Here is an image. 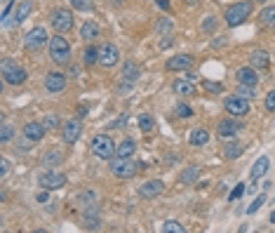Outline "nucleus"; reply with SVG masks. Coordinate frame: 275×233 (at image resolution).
Instances as JSON below:
<instances>
[{"instance_id":"nucleus-1","label":"nucleus","mask_w":275,"mask_h":233,"mask_svg":"<svg viewBox=\"0 0 275 233\" xmlns=\"http://www.w3.org/2000/svg\"><path fill=\"white\" fill-rule=\"evenodd\" d=\"M252 14V2L249 0H242V2H235V5H231V7L226 9V24L228 26H240V24H245L247 21V17Z\"/></svg>"},{"instance_id":"nucleus-2","label":"nucleus","mask_w":275,"mask_h":233,"mask_svg":"<svg viewBox=\"0 0 275 233\" xmlns=\"http://www.w3.org/2000/svg\"><path fill=\"white\" fill-rule=\"evenodd\" d=\"M0 73H2V80L7 82V85H21V82L26 80L24 66H19V64L12 62V59H2V64H0Z\"/></svg>"},{"instance_id":"nucleus-3","label":"nucleus","mask_w":275,"mask_h":233,"mask_svg":"<svg viewBox=\"0 0 275 233\" xmlns=\"http://www.w3.org/2000/svg\"><path fill=\"white\" fill-rule=\"evenodd\" d=\"M116 142L111 139L108 135H97L94 137V142H92V153L101 158V160H111L113 155H116Z\"/></svg>"},{"instance_id":"nucleus-4","label":"nucleus","mask_w":275,"mask_h":233,"mask_svg":"<svg viewBox=\"0 0 275 233\" xmlns=\"http://www.w3.org/2000/svg\"><path fill=\"white\" fill-rule=\"evenodd\" d=\"M50 57H52L54 64H69V59H71V45H69V40L62 36H54L50 40Z\"/></svg>"},{"instance_id":"nucleus-5","label":"nucleus","mask_w":275,"mask_h":233,"mask_svg":"<svg viewBox=\"0 0 275 233\" xmlns=\"http://www.w3.org/2000/svg\"><path fill=\"white\" fill-rule=\"evenodd\" d=\"M50 24L54 26V31H59V33H66V31H71L73 28V14L69 9H54L52 14H50Z\"/></svg>"},{"instance_id":"nucleus-6","label":"nucleus","mask_w":275,"mask_h":233,"mask_svg":"<svg viewBox=\"0 0 275 233\" xmlns=\"http://www.w3.org/2000/svg\"><path fill=\"white\" fill-rule=\"evenodd\" d=\"M38 184L47 191H57V188H64L66 186V174L62 172H54V170H47L38 177Z\"/></svg>"},{"instance_id":"nucleus-7","label":"nucleus","mask_w":275,"mask_h":233,"mask_svg":"<svg viewBox=\"0 0 275 233\" xmlns=\"http://www.w3.org/2000/svg\"><path fill=\"white\" fill-rule=\"evenodd\" d=\"M111 172L116 174L118 179H132L137 174V165H134L130 158H116L111 162Z\"/></svg>"},{"instance_id":"nucleus-8","label":"nucleus","mask_w":275,"mask_h":233,"mask_svg":"<svg viewBox=\"0 0 275 233\" xmlns=\"http://www.w3.org/2000/svg\"><path fill=\"white\" fill-rule=\"evenodd\" d=\"M226 111H228L231 116H235V118L247 116V113H249V99L240 97V94L228 97V99H226Z\"/></svg>"},{"instance_id":"nucleus-9","label":"nucleus","mask_w":275,"mask_h":233,"mask_svg":"<svg viewBox=\"0 0 275 233\" xmlns=\"http://www.w3.org/2000/svg\"><path fill=\"white\" fill-rule=\"evenodd\" d=\"M120 62V50H118L116 45H104L101 50H99V64L104 66V69H113L116 64Z\"/></svg>"},{"instance_id":"nucleus-10","label":"nucleus","mask_w":275,"mask_h":233,"mask_svg":"<svg viewBox=\"0 0 275 233\" xmlns=\"http://www.w3.org/2000/svg\"><path fill=\"white\" fill-rule=\"evenodd\" d=\"M47 43V33H45V28H33V31H28L26 36V50L28 52H38L40 47Z\"/></svg>"},{"instance_id":"nucleus-11","label":"nucleus","mask_w":275,"mask_h":233,"mask_svg":"<svg viewBox=\"0 0 275 233\" xmlns=\"http://www.w3.org/2000/svg\"><path fill=\"white\" fill-rule=\"evenodd\" d=\"M80 132H82V125H80V120H69V123H64L62 127V137L66 144H75L80 139Z\"/></svg>"},{"instance_id":"nucleus-12","label":"nucleus","mask_w":275,"mask_h":233,"mask_svg":"<svg viewBox=\"0 0 275 233\" xmlns=\"http://www.w3.org/2000/svg\"><path fill=\"white\" fill-rule=\"evenodd\" d=\"M165 191V184L160 179H151V181H143L141 184V188H139V193H141V198H158L160 193Z\"/></svg>"},{"instance_id":"nucleus-13","label":"nucleus","mask_w":275,"mask_h":233,"mask_svg":"<svg viewBox=\"0 0 275 233\" xmlns=\"http://www.w3.org/2000/svg\"><path fill=\"white\" fill-rule=\"evenodd\" d=\"M66 87V78H64L62 73H47V78H45V90L57 94V92H64Z\"/></svg>"},{"instance_id":"nucleus-14","label":"nucleus","mask_w":275,"mask_h":233,"mask_svg":"<svg viewBox=\"0 0 275 233\" xmlns=\"http://www.w3.org/2000/svg\"><path fill=\"white\" fill-rule=\"evenodd\" d=\"M191 64H193L191 54H177V57L167 59V71H186V69H191Z\"/></svg>"},{"instance_id":"nucleus-15","label":"nucleus","mask_w":275,"mask_h":233,"mask_svg":"<svg viewBox=\"0 0 275 233\" xmlns=\"http://www.w3.org/2000/svg\"><path fill=\"white\" fill-rule=\"evenodd\" d=\"M45 132H47V127L43 123H26L24 125V137H28L31 142H40L45 137Z\"/></svg>"},{"instance_id":"nucleus-16","label":"nucleus","mask_w":275,"mask_h":233,"mask_svg":"<svg viewBox=\"0 0 275 233\" xmlns=\"http://www.w3.org/2000/svg\"><path fill=\"white\" fill-rule=\"evenodd\" d=\"M240 130H242V125H240V123H235V120H221V123H219V137H221V139L235 137Z\"/></svg>"},{"instance_id":"nucleus-17","label":"nucleus","mask_w":275,"mask_h":233,"mask_svg":"<svg viewBox=\"0 0 275 233\" xmlns=\"http://www.w3.org/2000/svg\"><path fill=\"white\" fill-rule=\"evenodd\" d=\"M249 62L254 69H268V64H271V54L266 50H254V52L249 54Z\"/></svg>"},{"instance_id":"nucleus-18","label":"nucleus","mask_w":275,"mask_h":233,"mask_svg":"<svg viewBox=\"0 0 275 233\" xmlns=\"http://www.w3.org/2000/svg\"><path fill=\"white\" fill-rule=\"evenodd\" d=\"M238 82L240 85H257L259 82V76L254 73V69H249V66H245V69H240L238 71Z\"/></svg>"},{"instance_id":"nucleus-19","label":"nucleus","mask_w":275,"mask_h":233,"mask_svg":"<svg viewBox=\"0 0 275 233\" xmlns=\"http://www.w3.org/2000/svg\"><path fill=\"white\" fill-rule=\"evenodd\" d=\"M268 167H271V160H268L266 155H261L257 162H254V167H252V179L254 181H259L264 174L268 172Z\"/></svg>"},{"instance_id":"nucleus-20","label":"nucleus","mask_w":275,"mask_h":233,"mask_svg":"<svg viewBox=\"0 0 275 233\" xmlns=\"http://www.w3.org/2000/svg\"><path fill=\"white\" fill-rule=\"evenodd\" d=\"M31 9H33V0H21V2L17 5V9H14V21L21 24V21L31 14Z\"/></svg>"},{"instance_id":"nucleus-21","label":"nucleus","mask_w":275,"mask_h":233,"mask_svg":"<svg viewBox=\"0 0 275 233\" xmlns=\"http://www.w3.org/2000/svg\"><path fill=\"white\" fill-rule=\"evenodd\" d=\"M80 38L82 40H94V38H99V24H94V21H85L82 24V28H80Z\"/></svg>"},{"instance_id":"nucleus-22","label":"nucleus","mask_w":275,"mask_h":233,"mask_svg":"<svg viewBox=\"0 0 275 233\" xmlns=\"http://www.w3.org/2000/svg\"><path fill=\"white\" fill-rule=\"evenodd\" d=\"M139 76H141V71H139V66H137L134 62H127L123 66V80L137 82V80H139Z\"/></svg>"},{"instance_id":"nucleus-23","label":"nucleus","mask_w":275,"mask_h":233,"mask_svg":"<svg viewBox=\"0 0 275 233\" xmlns=\"http://www.w3.org/2000/svg\"><path fill=\"white\" fill-rule=\"evenodd\" d=\"M134 151H137V144H134L132 139H125V142L116 149V158H132Z\"/></svg>"},{"instance_id":"nucleus-24","label":"nucleus","mask_w":275,"mask_h":233,"mask_svg":"<svg viewBox=\"0 0 275 233\" xmlns=\"http://www.w3.org/2000/svg\"><path fill=\"white\" fill-rule=\"evenodd\" d=\"M188 142L193 144V146H205V144L209 142V132L203 130V127H196V130L191 132V137H188Z\"/></svg>"},{"instance_id":"nucleus-25","label":"nucleus","mask_w":275,"mask_h":233,"mask_svg":"<svg viewBox=\"0 0 275 233\" xmlns=\"http://www.w3.org/2000/svg\"><path fill=\"white\" fill-rule=\"evenodd\" d=\"M242 155V144L238 142H231L223 146V158H228V160H235V158H240Z\"/></svg>"},{"instance_id":"nucleus-26","label":"nucleus","mask_w":275,"mask_h":233,"mask_svg":"<svg viewBox=\"0 0 275 233\" xmlns=\"http://www.w3.org/2000/svg\"><path fill=\"white\" fill-rule=\"evenodd\" d=\"M172 90L177 92V94H186V97H191V94H196V87L191 85V80H174V85H172Z\"/></svg>"},{"instance_id":"nucleus-27","label":"nucleus","mask_w":275,"mask_h":233,"mask_svg":"<svg viewBox=\"0 0 275 233\" xmlns=\"http://www.w3.org/2000/svg\"><path fill=\"white\" fill-rule=\"evenodd\" d=\"M62 160H64V155H62L59 151H57V149H52V151H47V153H45L43 165H45V167H57V165H59Z\"/></svg>"},{"instance_id":"nucleus-28","label":"nucleus","mask_w":275,"mask_h":233,"mask_svg":"<svg viewBox=\"0 0 275 233\" xmlns=\"http://www.w3.org/2000/svg\"><path fill=\"white\" fill-rule=\"evenodd\" d=\"M71 7L78 12H89L94 7V0H71Z\"/></svg>"},{"instance_id":"nucleus-29","label":"nucleus","mask_w":275,"mask_h":233,"mask_svg":"<svg viewBox=\"0 0 275 233\" xmlns=\"http://www.w3.org/2000/svg\"><path fill=\"white\" fill-rule=\"evenodd\" d=\"M261 21H264L266 26H275V5L273 7L261 9Z\"/></svg>"},{"instance_id":"nucleus-30","label":"nucleus","mask_w":275,"mask_h":233,"mask_svg":"<svg viewBox=\"0 0 275 233\" xmlns=\"http://www.w3.org/2000/svg\"><path fill=\"white\" fill-rule=\"evenodd\" d=\"M82 59H85V64H87V66L97 64L99 62V50H97V47H87V50H85V54H82Z\"/></svg>"},{"instance_id":"nucleus-31","label":"nucleus","mask_w":275,"mask_h":233,"mask_svg":"<svg viewBox=\"0 0 275 233\" xmlns=\"http://www.w3.org/2000/svg\"><path fill=\"white\" fill-rule=\"evenodd\" d=\"M153 127H155V123H153L151 116H146V113H143V116H139V130H141V132H146V135H148Z\"/></svg>"},{"instance_id":"nucleus-32","label":"nucleus","mask_w":275,"mask_h":233,"mask_svg":"<svg viewBox=\"0 0 275 233\" xmlns=\"http://www.w3.org/2000/svg\"><path fill=\"white\" fill-rule=\"evenodd\" d=\"M43 125L47 127V132H54V130H59V118L54 116V113H50V116H45V120H43Z\"/></svg>"},{"instance_id":"nucleus-33","label":"nucleus","mask_w":275,"mask_h":233,"mask_svg":"<svg viewBox=\"0 0 275 233\" xmlns=\"http://www.w3.org/2000/svg\"><path fill=\"white\" fill-rule=\"evenodd\" d=\"M179 179L184 181V184H193V181L198 179V167H188V170H184Z\"/></svg>"},{"instance_id":"nucleus-34","label":"nucleus","mask_w":275,"mask_h":233,"mask_svg":"<svg viewBox=\"0 0 275 233\" xmlns=\"http://www.w3.org/2000/svg\"><path fill=\"white\" fill-rule=\"evenodd\" d=\"M162 231H165V233H167V231H172V233H186V229L179 224V222L169 219V222H165V224H162Z\"/></svg>"},{"instance_id":"nucleus-35","label":"nucleus","mask_w":275,"mask_h":233,"mask_svg":"<svg viewBox=\"0 0 275 233\" xmlns=\"http://www.w3.org/2000/svg\"><path fill=\"white\" fill-rule=\"evenodd\" d=\"M203 87H205V90H209L212 94H221V92H223L221 82H214V80H203Z\"/></svg>"},{"instance_id":"nucleus-36","label":"nucleus","mask_w":275,"mask_h":233,"mask_svg":"<svg viewBox=\"0 0 275 233\" xmlns=\"http://www.w3.org/2000/svg\"><path fill=\"white\" fill-rule=\"evenodd\" d=\"M12 137H14V127H12V125H2V130H0V142L7 144Z\"/></svg>"},{"instance_id":"nucleus-37","label":"nucleus","mask_w":275,"mask_h":233,"mask_svg":"<svg viewBox=\"0 0 275 233\" xmlns=\"http://www.w3.org/2000/svg\"><path fill=\"white\" fill-rule=\"evenodd\" d=\"M177 116L179 118H191V116H193V108L188 106V104H179V106H177Z\"/></svg>"},{"instance_id":"nucleus-38","label":"nucleus","mask_w":275,"mask_h":233,"mask_svg":"<svg viewBox=\"0 0 275 233\" xmlns=\"http://www.w3.org/2000/svg\"><path fill=\"white\" fill-rule=\"evenodd\" d=\"M264 203H266V196H264V193H261V196L257 198V200H254V203H252V205L247 207V215H254V212H257L259 207L264 205Z\"/></svg>"},{"instance_id":"nucleus-39","label":"nucleus","mask_w":275,"mask_h":233,"mask_svg":"<svg viewBox=\"0 0 275 233\" xmlns=\"http://www.w3.org/2000/svg\"><path fill=\"white\" fill-rule=\"evenodd\" d=\"M169 31H172V19L162 17L160 19V24H158V33H169Z\"/></svg>"},{"instance_id":"nucleus-40","label":"nucleus","mask_w":275,"mask_h":233,"mask_svg":"<svg viewBox=\"0 0 275 233\" xmlns=\"http://www.w3.org/2000/svg\"><path fill=\"white\" fill-rule=\"evenodd\" d=\"M94 200H97V193H94V191H85V193L80 196V203H82V205H92Z\"/></svg>"},{"instance_id":"nucleus-41","label":"nucleus","mask_w":275,"mask_h":233,"mask_svg":"<svg viewBox=\"0 0 275 233\" xmlns=\"http://www.w3.org/2000/svg\"><path fill=\"white\" fill-rule=\"evenodd\" d=\"M238 94L240 97H245V99H254V87H252V85H240Z\"/></svg>"},{"instance_id":"nucleus-42","label":"nucleus","mask_w":275,"mask_h":233,"mask_svg":"<svg viewBox=\"0 0 275 233\" xmlns=\"http://www.w3.org/2000/svg\"><path fill=\"white\" fill-rule=\"evenodd\" d=\"M214 28H216V17H207L203 21V31H207V33H212Z\"/></svg>"},{"instance_id":"nucleus-43","label":"nucleus","mask_w":275,"mask_h":233,"mask_svg":"<svg viewBox=\"0 0 275 233\" xmlns=\"http://www.w3.org/2000/svg\"><path fill=\"white\" fill-rule=\"evenodd\" d=\"M266 111H268V113H275V90L268 92V97H266Z\"/></svg>"},{"instance_id":"nucleus-44","label":"nucleus","mask_w":275,"mask_h":233,"mask_svg":"<svg viewBox=\"0 0 275 233\" xmlns=\"http://www.w3.org/2000/svg\"><path fill=\"white\" fill-rule=\"evenodd\" d=\"M245 193V184H238V186L233 188V193H231V200H238L240 196Z\"/></svg>"},{"instance_id":"nucleus-45","label":"nucleus","mask_w":275,"mask_h":233,"mask_svg":"<svg viewBox=\"0 0 275 233\" xmlns=\"http://www.w3.org/2000/svg\"><path fill=\"white\" fill-rule=\"evenodd\" d=\"M7 172H9V160L7 158H2V160H0V177H5Z\"/></svg>"},{"instance_id":"nucleus-46","label":"nucleus","mask_w":275,"mask_h":233,"mask_svg":"<svg viewBox=\"0 0 275 233\" xmlns=\"http://www.w3.org/2000/svg\"><path fill=\"white\" fill-rule=\"evenodd\" d=\"M31 144H36V142H31V139H28V137H24V142L19 144V151H31Z\"/></svg>"},{"instance_id":"nucleus-47","label":"nucleus","mask_w":275,"mask_h":233,"mask_svg":"<svg viewBox=\"0 0 275 233\" xmlns=\"http://www.w3.org/2000/svg\"><path fill=\"white\" fill-rule=\"evenodd\" d=\"M50 200V193H47V188H43L40 193H38V203H47Z\"/></svg>"},{"instance_id":"nucleus-48","label":"nucleus","mask_w":275,"mask_h":233,"mask_svg":"<svg viewBox=\"0 0 275 233\" xmlns=\"http://www.w3.org/2000/svg\"><path fill=\"white\" fill-rule=\"evenodd\" d=\"M120 92H123V94H127V92H132V82H127V80H125L123 85H120Z\"/></svg>"},{"instance_id":"nucleus-49","label":"nucleus","mask_w":275,"mask_h":233,"mask_svg":"<svg viewBox=\"0 0 275 233\" xmlns=\"http://www.w3.org/2000/svg\"><path fill=\"white\" fill-rule=\"evenodd\" d=\"M172 45V38H162V40H160V47H169Z\"/></svg>"},{"instance_id":"nucleus-50","label":"nucleus","mask_w":275,"mask_h":233,"mask_svg":"<svg viewBox=\"0 0 275 233\" xmlns=\"http://www.w3.org/2000/svg\"><path fill=\"white\" fill-rule=\"evenodd\" d=\"M155 2H158L162 9H169V0H155Z\"/></svg>"},{"instance_id":"nucleus-51","label":"nucleus","mask_w":275,"mask_h":233,"mask_svg":"<svg viewBox=\"0 0 275 233\" xmlns=\"http://www.w3.org/2000/svg\"><path fill=\"white\" fill-rule=\"evenodd\" d=\"M271 224H275V212H271Z\"/></svg>"},{"instance_id":"nucleus-52","label":"nucleus","mask_w":275,"mask_h":233,"mask_svg":"<svg viewBox=\"0 0 275 233\" xmlns=\"http://www.w3.org/2000/svg\"><path fill=\"white\" fill-rule=\"evenodd\" d=\"M113 2H116V5H125V0H113Z\"/></svg>"},{"instance_id":"nucleus-53","label":"nucleus","mask_w":275,"mask_h":233,"mask_svg":"<svg viewBox=\"0 0 275 233\" xmlns=\"http://www.w3.org/2000/svg\"><path fill=\"white\" fill-rule=\"evenodd\" d=\"M257 2H266V0H257Z\"/></svg>"}]
</instances>
